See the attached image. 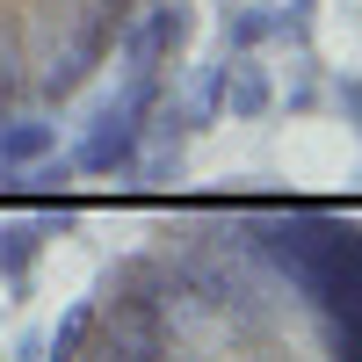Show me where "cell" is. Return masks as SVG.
Returning a JSON list of instances; mask_svg holds the SVG:
<instances>
[{
  "instance_id": "2",
  "label": "cell",
  "mask_w": 362,
  "mask_h": 362,
  "mask_svg": "<svg viewBox=\"0 0 362 362\" xmlns=\"http://www.w3.org/2000/svg\"><path fill=\"white\" fill-rule=\"evenodd\" d=\"M138 0H0V116H58L109 73Z\"/></svg>"
},
{
  "instance_id": "8",
  "label": "cell",
  "mask_w": 362,
  "mask_h": 362,
  "mask_svg": "<svg viewBox=\"0 0 362 362\" xmlns=\"http://www.w3.org/2000/svg\"><path fill=\"white\" fill-rule=\"evenodd\" d=\"M326 95H334V109L348 116V131L362 145V73H341V80H326Z\"/></svg>"
},
{
  "instance_id": "4",
  "label": "cell",
  "mask_w": 362,
  "mask_h": 362,
  "mask_svg": "<svg viewBox=\"0 0 362 362\" xmlns=\"http://www.w3.org/2000/svg\"><path fill=\"white\" fill-rule=\"evenodd\" d=\"M58 232H73V210H29V218H0V290L8 305H29V283H37V261Z\"/></svg>"
},
{
  "instance_id": "5",
  "label": "cell",
  "mask_w": 362,
  "mask_h": 362,
  "mask_svg": "<svg viewBox=\"0 0 362 362\" xmlns=\"http://www.w3.org/2000/svg\"><path fill=\"white\" fill-rule=\"evenodd\" d=\"M276 73L261 66V51H239L225 58V80H218V102H225V124H268L276 116Z\"/></svg>"
},
{
  "instance_id": "3",
  "label": "cell",
  "mask_w": 362,
  "mask_h": 362,
  "mask_svg": "<svg viewBox=\"0 0 362 362\" xmlns=\"http://www.w3.org/2000/svg\"><path fill=\"white\" fill-rule=\"evenodd\" d=\"M196 29H203L196 0H138V15L124 22L109 66L116 73H160V80H174L181 66H189V51H196Z\"/></svg>"
},
{
  "instance_id": "9",
  "label": "cell",
  "mask_w": 362,
  "mask_h": 362,
  "mask_svg": "<svg viewBox=\"0 0 362 362\" xmlns=\"http://www.w3.org/2000/svg\"><path fill=\"white\" fill-rule=\"evenodd\" d=\"M210 8H232V0H210Z\"/></svg>"
},
{
  "instance_id": "6",
  "label": "cell",
  "mask_w": 362,
  "mask_h": 362,
  "mask_svg": "<svg viewBox=\"0 0 362 362\" xmlns=\"http://www.w3.org/2000/svg\"><path fill=\"white\" fill-rule=\"evenodd\" d=\"M268 44H276V0H232V8H218V58L268 51Z\"/></svg>"
},
{
  "instance_id": "7",
  "label": "cell",
  "mask_w": 362,
  "mask_h": 362,
  "mask_svg": "<svg viewBox=\"0 0 362 362\" xmlns=\"http://www.w3.org/2000/svg\"><path fill=\"white\" fill-rule=\"evenodd\" d=\"M58 153L51 116H0V167H44Z\"/></svg>"
},
{
  "instance_id": "1",
  "label": "cell",
  "mask_w": 362,
  "mask_h": 362,
  "mask_svg": "<svg viewBox=\"0 0 362 362\" xmlns=\"http://www.w3.org/2000/svg\"><path fill=\"white\" fill-rule=\"evenodd\" d=\"M44 355H362V218L210 203L95 268Z\"/></svg>"
}]
</instances>
